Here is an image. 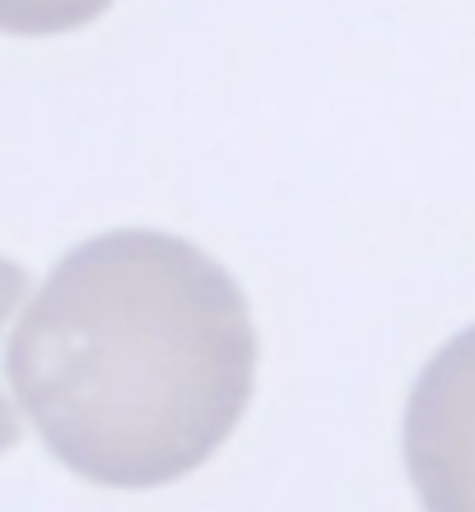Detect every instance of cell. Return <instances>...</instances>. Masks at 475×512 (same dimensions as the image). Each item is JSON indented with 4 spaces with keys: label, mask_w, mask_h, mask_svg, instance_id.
Masks as SVG:
<instances>
[{
    "label": "cell",
    "mask_w": 475,
    "mask_h": 512,
    "mask_svg": "<svg viewBox=\"0 0 475 512\" xmlns=\"http://www.w3.org/2000/svg\"><path fill=\"white\" fill-rule=\"evenodd\" d=\"M257 378L229 270L154 229L89 238L10 340V382L52 457L89 485H173L224 447Z\"/></svg>",
    "instance_id": "cell-1"
},
{
    "label": "cell",
    "mask_w": 475,
    "mask_h": 512,
    "mask_svg": "<svg viewBox=\"0 0 475 512\" xmlns=\"http://www.w3.org/2000/svg\"><path fill=\"white\" fill-rule=\"evenodd\" d=\"M406 466L424 508L475 512V326L452 336L410 391Z\"/></svg>",
    "instance_id": "cell-2"
},
{
    "label": "cell",
    "mask_w": 475,
    "mask_h": 512,
    "mask_svg": "<svg viewBox=\"0 0 475 512\" xmlns=\"http://www.w3.org/2000/svg\"><path fill=\"white\" fill-rule=\"evenodd\" d=\"M112 0H0V33L14 38H52L94 24Z\"/></svg>",
    "instance_id": "cell-3"
},
{
    "label": "cell",
    "mask_w": 475,
    "mask_h": 512,
    "mask_svg": "<svg viewBox=\"0 0 475 512\" xmlns=\"http://www.w3.org/2000/svg\"><path fill=\"white\" fill-rule=\"evenodd\" d=\"M24 298H28V275L14 266V261L0 256V340H5V326H10V317L19 312ZM19 433H24L19 410H14L10 396H5V387H0V452H10V447L19 443Z\"/></svg>",
    "instance_id": "cell-4"
}]
</instances>
